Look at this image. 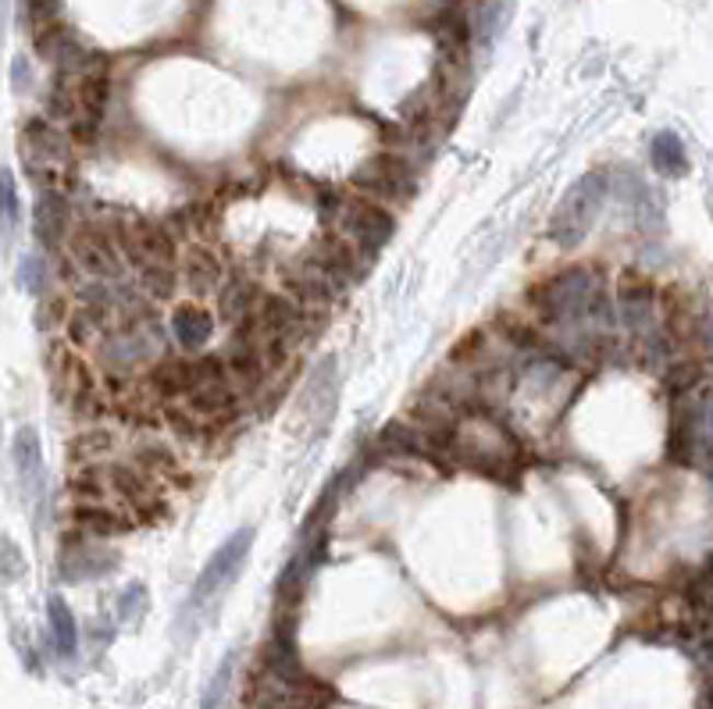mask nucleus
<instances>
[{
	"mask_svg": "<svg viewBox=\"0 0 713 709\" xmlns=\"http://www.w3.org/2000/svg\"><path fill=\"white\" fill-rule=\"evenodd\" d=\"M528 303L536 307L539 322L547 325H578L582 317H589L599 328L610 325L607 293L599 289L596 275L585 268H567L547 278V282L531 286Z\"/></svg>",
	"mask_w": 713,
	"mask_h": 709,
	"instance_id": "f257e3e1",
	"label": "nucleus"
},
{
	"mask_svg": "<svg viewBox=\"0 0 713 709\" xmlns=\"http://www.w3.org/2000/svg\"><path fill=\"white\" fill-rule=\"evenodd\" d=\"M607 175L603 172H585L575 186H571L556 211L550 218V240L561 246V249H575L585 235L593 232L599 211H603V200H607Z\"/></svg>",
	"mask_w": 713,
	"mask_h": 709,
	"instance_id": "f03ea898",
	"label": "nucleus"
},
{
	"mask_svg": "<svg viewBox=\"0 0 713 709\" xmlns=\"http://www.w3.org/2000/svg\"><path fill=\"white\" fill-rule=\"evenodd\" d=\"M250 546H254V527H240V532L229 535L211 553V560L200 567L197 581H193V592H189V606L193 609H200L207 603L221 600V592H226L232 581L240 578L246 556H250Z\"/></svg>",
	"mask_w": 713,
	"mask_h": 709,
	"instance_id": "7ed1b4c3",
	"label": "nucleus"
},
{
	"mask_svg": "<svg viewBox=\"0 0 713 709\" xmlns=\"http://www.w3.org/2000/svg\"><path fill=\"white\" fill-rule=\"evenodd\" d=\"M335 229H340L349 243L360 246V254H379V249L393 240L396 232V218L386 211V207L371 204L368 197H349V200H340L335 207Z\"/></svg>",
	"mask_w": 713,
	"mask_h": 709,
	"instance_id": "20e7f679",
	"label": "nucleus"
},
{
	"mask_svg": "<svg viewBox=\"0 0 713 709\" xmlns=\"http://www.w3.org/2000/svg\"><path fill=\"white\" fill-rule=\"evenodd\" d=\"M115 243L122 249L125 264L133 268H147V264H175L179 260V240L164 221L150 218H129L125 225L115 229Z\"/></svg>",
	"mask_w": 713,
	"mask_h": 709,
	"instance_id": "39448f33",
	"label": "nucleus"
},
{
	"mask_svg": "<svg viewBox=\"0 0 713 709\" xmlns=\"http://www.w3.org/2000/svg\"><path fill=\"white\" fill-rule=\"evenodd\" d=\"M68 254H72V264L82 275L101 278V282H122L125 268H129L115 235L101 225H79L68 235Z\"/></svg>",
	"mask_w": 713,
	"mask_h": 709,
	"instance_id": "423d86ee",
	"label": "nucleus"
},
{
	"mask_svg": "<svg viewBox=\"0 0 713 709\" xmlns=\"http://www.w3.org/2000/svg\"><path fill=\"white\" fill-rule=\"evenodd\" d=\"M357 193L371 200H407L414 193V168L400 154H375L349 175Z\"/></svg>",
	"mask_w": 713,
	"mask_h": 709,
	"instance_id": "0eeeda50",
	"label": "nucleus"
},
{
	"mask_svg": "<svg viewBox=\"0 0 713 709\" xmlns=\"http://www.w3.org/2000/svg\"><path fill=\"white\" fill-rule=\"evenodd\" d=\"M307 260L321 268L325 275H332L340 286H349L357 282L360 275H365V254H360L357 243H349L343 232H325L318 235V240L307 246Z\"/></svg>",
	"mask_w": 713,
	"mask_h": 709,
	"instance_id": "6e6552de",
	"label": "nucleus"
},
{
	"mask_svg": "<svg viewBox=\"0 0 713 709\" xmlns=\"http://www.w3.org/2000/svg\"><path fill=\"white\" fill-rule=\"evenodd\" d=\"M22 154L25 164L39 175H54L58 168H65L72 161V147H68L65 132H58L47 118H33L22 129Z\"/></svg>",
	"mask_w": 713,
	"mask_h": 709,
	"instance_id": "1a4fd4ad",
	"label": "nucleus"
},
{
	"mask_svg": "<svg viewBox=\"0 0 713 709\" xmlns=\"http://www.w3.org/2000/svg\"><path fill=\"white\" fill-rule=\"evenodd\" d=\"M221 357H226V371H229L232 385L240 388V396L257 393V388L268 382V364H264V353L257 350V342L246 336L243 325H235L232 339H229L226 350H221Z\"/></svg>",
	"mask_w": 713,
	"mask_h": 709,
	"instance_id": "9d476101",
	"label": "nucleus"
},
{
	"mask_svg": "<svg viewBox=\"0 0 713 709\" xmlns=\"http://www.w3.org/2000/svg\"><path fill=\"white\" fill-rule=\"evenodd\" d=\"M283 282L289 289V297L303 303V307H329L343 293V286L332 275L314 268L307 257H292L289 264H283Z\"/></svg>",
	"mask_w": 713,
	"mask_h": 709,
	"instance_id": "9b49d317",
	"label": "nucleus"
},
{
	"mask_svg": "<svg viewBox=\"0 0 713 709\" xmlns=\"http://www.w3.org/2000/svg\"><path fill=\"white\" fill-rule=\"evenodd\" d=\"M179 264H183V282L197 297H215L218 289H221V282L229 278L226 260H221L207 243H193Z\"/></svg>",
	"mask_w": 713,
	"mask_h": 709,
	"instance_id": "f8f14e48",
	"label": "nucleus"
},
{
	"mask_svg": "<svg viewBox=\"0 0 713 709\" xmlns=\"http://www.w3.org/2000/svg\"><path fill=\"white\" fill-rule=\"evenodd\" d=\"M147 385H150V393L158 396L161 403L183 399L189 388H193V364H189V357L161 353L150 364V371H147Z\"/></svg>",
	"mask_w": 713,
	"mask_h": 709,
	"instance_id": "ddd939ff",
	"label": "nucleus"
},
{
	"mask_svg": "<svg viewBox=\"0 0 713 709\" xmlns=\"http://www.w3.org/2000/svg\"><path fill=\"white\" fill-rule=\"evenodd\" d=\"M186 407L200 417V421H215V417H232L240 410V388L232 385V379H215L204 385H193L183 396Z\"/></svg>",
	"mask_w": 713,
	"mask_h": 709,
	"instance_id": "4468645a",
	"label": "nucleus"
},
{
	"mask_svg": "<svg viewBox=\"0 0 713 709\" xmlns=\"http://www.w3.org/2000/svg\"><path fill=\"white\" fill-rule=\"evenodd\" d=\"M172 336L189 353L204 350V346L211 342V336H215V314L207 307H200V303H193V300L179 303V307L172 311Z\"/></svg>",
	"mask_w": 713,
	"mask_h": 709,
	"instance_id": "2eb2a0df",
	"label": "nucleus"
},
{
	"mask_svg": "<svg viewBox=\"0 0 713 709\" xmlns=\"http://www.w3.org/2000/svg\"><path fill=\"white\" fill-rule=\"evenodd\" d=\"M76 524L82 532H90L96 538H111V535H125L136 527V518L129 510H111L107 499L101 503H79L76 507Z\"/></svg>",
	"mask_w": 713,
	"mask_h": 709,
	"instance_id": "dca6fc26",
	"label": "nucleus"
},
{
	"mask_svg": "<svg viewBox=\"0 0 713 709\" xmlns=\"http://www.w3.org/2000/svg\"><path fill=\"white\" fill-rule=\"evenodd\" d=\"M11 453H15V467H19L25 492L39 496L44 492V446H39V435L33 432V428H22V432L15 435Z\"/></svg>",
	"mask_w": 713,
	"mask_h": 709,
	"instance_id": "f3484780",
	"label": "nucleus"
},
{
	"mask_svg": "<svg viewBox=\"0 0 713 709\" xmlns=\"http://www.w3.org/2000/svg\"><path fill=\"white\" fill-rule=\"evenodd\" d=\"M36 235L44 246H58L68 235V200L58 189H44L36 200Z\"/></svg>",
	"mask_w": 713,
	"mask_h": 709,
	"instance_id": "a211bd4d",
	"label": "nucleus"
},
{
	"mask_svg": "<svg viewBox=\"0 0 713 709\" xmlns=\"http://www.w3.org/2000/svg\"><path fill=\"white\" fill-rule=\"evenodd\" d=\"M257 300H261V289L254 282H246V278H240V275L226 278V282H221V289H218V311L232 325H240L243 317L254 314Z\"/></svg>",
	"mask_w": 713,
	"mask_h": 709,
	"instance_id": "6ab92c4d",
	"label": "nucleus"
},
{
	"mask_svg": "<svg viewBox=\"0 0 713 709\" xmlns=\"http://www.w3.org/2000/svg\"><path fill=\"white\" fill-rule=\"evenodd\" d=\"M115 563H118V556H107L104 549H93L90 542H68L65 560H61L65 578H72V581H79V578H101Z\"/></svg>",
	"mask_w": 713,
	"mask_h": 709,
	"instance_id": "aec40b11",
	"label": "nucleus"
},
{
	"mask_svg": "<svg viewBox=\"0 0 713 709\" xmlns=\"http://www.w3.org/2000/svg\"><path fill=\"white\" fill-rule=\"evenodd\" d=\"M653 168L667 175V178H681L689 175V154H685V143L678 132H656L653 147H649Z\"/></svg>",
	"mask_w": 713,
	"mask_h": 709,
	"instance_id": "412c9836",
	"label": "nucleus"
},
{
	"mask_svg": "<svg viewBox=\"0 0 713 709\" xmlns=\"http://www.w3.org/2000/svg\"><path fill=\"white\" fill-rule=\"evenodd\" d=\"M618 303H621V322H624V328H632V332L649 328V322H653V289H649V286H642V282H624L621 293H618Z\"/></svg>",
	"mask_w": 713,
	"mask_h": 709,
	"instance_id": "4be33fe9",
	"label": "nucleus"
},
{
	"mask_svg": "<svg viewBox=\"0 0 713 709\" xmlns=\"http://www.w3.org/2000/svg\"><path fill=\"white\" fill-rule=\"evenodd\" d=\"M47 620H50V642L61 656H76L79 649V624L72 617V609L61 600V595H50L47 603Z\"/></svg>",
	"mask_w": 713,
	"mask_h": 709,
	"instance_id": "5701e85b",
	"label": "nucleus"
},
{
	"mask_svg": "<svg viewBox=\"0 0 713 709\" xmlns=\"http://www.w3.org/2000/svg\"><path fill=\"white\" fill-rule=\"evenodd\" d=\"M136 286H139V293H143L147 300H153V303L172 300L175 289H179L175 264H147V268L136 271Z\"/></svg>",
	"mask_w": 713,
	"mask_h": 709,
	"instance_id": "b1692460",
	"label": "nucleus"
},
{
	"mask_svg": "<svg viewBox=\"0 0 713 709\" xmlns=\"http://www.w3.org/2000/svg\"><path fill=\"white\" fill-rule=\"evenodd\" d=\"M115 432H82L76 442H72V450H68V456H72L76 464H96V461H104V456L115 450Z\"/></svg>",
	"mask_w": 713,
	"mask_h": 709,
	"instance_id": "393cba45",
	"label": "nucleus"
},
{
	"mask_svg": "<svg viewBox=\"0 0 713 709\" xmlns=\"http://www.w3.org/2000/svg\"><path fill=\"white\" fill-rule=\"evenodd\" d=\"M136 464L143 470H158V475H172L179 467L175 453L164 446V442H139L136 446Z\"/></svg>",
	"mask_w": 713,
	"mask_h": 709,
	"instance_id": "a878e982",
	"label": "nucleus"
},
{
	"mask_svg": "<svg viewBox=\"0 0 713 709\" xmlns=\"http://www.w3.org/2000/svg\"><path fill=\"white\" fill-rule=\"evenodd\" d=\"M22 218V204H19V189H15V175L8 168L0 172V225L15 229Z\"/></svg>",
	"mask_w": 713,
	"mask_h": 709,
	"instance_id": "bb28decb",
	"label": "nucleus"
},
{
	"mask_svg": "<svg viewBox=\"0 0 713 709\" xmlns=\"http://www.w3.org/2000/svg\"><path fill=\"white\" fill-rule=\"evenodd\" d=\"M25 571H30V563H25L22 549L8 535H0V581H19Z\"/></svg>",
	"mask_w": 713,
	"mask_h": 709,
	"instance_id": "cd10ccee",
	"label": "nucleus"
},
{
	"mask_svg": "<svg viewBox=\"0 0 713 709\" xmlns=\"http://www.w3.org/2000/svg\"><path fill=\"white\" fill-rule=\"evenodd\" d=\"M164 421L172 425V432L183 435V439H197L200 435V417L193 414L189 407H164Z\"/></svg>",
	"mask_w": 713,
	"mask_h": 709,
	"instance_id": "c85d7f7f",
	"label": "nucleus"
},
{
	"mask_svg": "<svg viewBox=\"0 0 713 709\" xmlns=\"http://www.w3.org/2000/svg\"><path fill=\"white\" fill-rule=\"evenodd\" d=\"M143 614H147V589L143 585H129L122 595V617L129 624H136Z\"/></svg>",
	"mask_w": 713,
	"mask_h": 709,
	"instance_id": "c756f323",
	"label": "nucleus"
},
{
	"mask_svg": "<svg viewBox=\"0 0 713 709\" xmlns=\"http://www.w3.org/2000/svg\"><path fill=\"white\" fill-rule=\"evenodd\" d=\"M19 282L30 289V293H39V289H44V282H47L44 260H39V257H25L22 268H19Z\"/></svg>",
	"mask_w": 713,
	"mask_h": 709,
	"instance_id": "7c9ffc66",
	"label": "nucleus"
},
{
	"mask_svg": "<svg viewBox=\"0 0 713 709\" xmlns=\"http://www.w3.org/2000/svg\"><path fill=\"white\" fill-rule=\"evenodd\" d=\"M692 339L703 346L706 353H713V314L710 317H695V325H692Z\"/></svg>",
	"mask_w": 713,
	"mask_h": 709,
	"instance_id": "2f4dec72",
	"label": "nucleus"
},
{
	"mask_svg": "<svg viewBox=\"0 0 713 709\" xmlns=\"http://www.w3.org/2000/svg\"><path fill=\"white\" fill-rule=\"evenodd\" d=\"M30 79H33L30 75V61L19 58L15 68H11V82H15V90H25V86H30Z\"/></svg>",
	"mask_w": 713,
	"mask_h": 709,
	"instance_id": "473e14b6",
	"label": "nucleus"
},
{
	"mask_svg": "<svg viewBox=\"0 0 713 709\" xmlns=\"http://www.w3.org/2000/svg\"><path fill=\"white\" fill-rule=\"evenodd\" d=\"M4 15H8V0H0V30H4Z\"/></svg>",
	"mask_w": 713,
	"mask_h": 709,
	"instance_id": "72a5a7b5",
	"label": "nucleus"
}]
</instances>
